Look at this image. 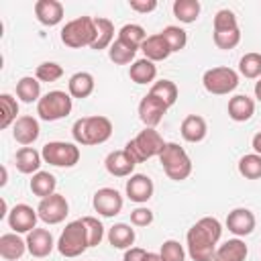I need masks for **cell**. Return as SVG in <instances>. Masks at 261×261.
I'll use <instances>...</instances> for the list:
<instances>
[{
  "label": "cell",
  "mask_w": 261,
  "mask_h": 261,
  "mask_svg": "<svg viewBox=\"0 0 261 261\" xmlns=\"http://www.w3.org/2000/svg\"><path fill=\"white\" fill-rule=\"evenodd\" d=\"M222 237V224L214 216H204L196 224L190 226L186 234L188 255L194 261H212L218 241Z\"/></svg>",
  "instance_id": "obj_1"
},
{
  "label": "cell",
  "mask_w": 261,
  "mask_h": 261,
  "mask_svg": "<svg viewBox=\"0 0 261 261\" xmlns=\"http://www.w3.org/2000/svg\"><path fill=\"white\" fill-rule=\"evenodd\" d=\"M71 137L77 145L92 147L102 145L112 137V122L106 116L94 114V116H82L71 126Z\"/></svg>",
  "instance_id": "obj_2"
},
{
  "label": "cell",
  "mask_w": 261,
  "mask_h": 261,
  "mask_svg": "<svg viewBox=\"0 0 261 261\" xmlns=\"http://www.w3.org/2000/svg\"><path fill=\"white\" fill-rule=\"evenodd\" d=\"M165 141L163 137L155 130V128H149L145 126V130H141L135 139H130L126 145H124V151L133 157L135 163H143L151 157H159L161 151L165 149Z\"/></svg>",
  "instance_id": "obj_3"
},
{
  "label": "cell",
  "mask_w": 261,
  "mask_h": 261,
  "mask_svg": "<svg viewBox=\"0 0 261 261\" xmlns=\"http://www.w3.org/2000/svg\"><path fill=\"white\" fill-rule=\"evenodd\" d=\"M59 37H61V43L69 49L92 47L96 39V22L92 16H77L63 24Z\"/></svg>",
  "instance_id": "obj_4"
},
{
  "label": "cell",
  "mask_w": 261,
  "mask_h": 261,
  "mask_svg": "<svg viewBox=\"0 0 261 261\" xmlns=\"http://www.w3.org/2000/svg\"><path fill=\"white\" fill-rule=\"evenodd\" d=\"M159 163H161L165 175L173 181H184L192 173V159L186 153V149L179 147L177 143H167L165 145V149L159 155Z\"/></svg>",
  "instance_id": "obj_5"
},
{
  "label": "cell",
  "mask_w": 261,
  "mask_h": 261,
  "mask_svg": "<svg viewBox=\"0 0 261 261\" xmlns=\"http://www.w3.org/2000/svg\"><path fill=\"white\" fill-rule=\"evenodd\" d=\"M214 31H212V39H214V45L218 49H234L239 43H241V29H239V22H237V16L232 10L228 8H222L214 14Z\"/></svg>",
  "instance_id": "obj_6"
},
{
  "label": "cell",
  "mask_w": 261,
  "mask_h": 261,
  "mask_svg": "<svg viewBox=\"0 0 261 261\" xmlns=\"http://www.w3.org/2000/svg\"><path fill=\"white\" fill-rule=\"evenodd\" d=\"M73 98L69 96V92L63 90H51L47 94L41 96V100L37 102V114L41 120L45 122H55L65 118L71 108H73Z\"/></svg>",
  "instance_id": "obj_7"
},
{
  "label": "cell",
  "mask_w": 261,
  "mask_h": 261,
  "mask_svg": "<svg viewBox=\"0 0 261 261\" xmlns=\"http://www.w3.org/2000/svg\"><path fill=\"white\" fill-rule=\"evenodd\" d=\"M86 249H90V245H88V232H86L82 218L67 222L57 239V251L63 257L73 259V257H80Z\"/></svg>",
  "instance_id": "obj_8"
},
{
  "label": "cell",
  "mask_w": 261,
  "mask_h": 261,
  "mask_svg": "<svg viewBox=\"0 0 261 261\" xmlns=\"http://www.w3.org/2000/svg\"><path fill=\"white\" fill-rule=\"evenodd\" d=\"M202 84L206 88V92L214 94V96H224L237 90L239 86V73L232 67H210L204 71L202 75Z\"/></svg>",
  "instance_id": "obj_9"
},
{
  "label": "cell",
  "mask_w": 261,
  "mask_h": 261,
  "mask_svg": "<svg viewBox=\"0 0 261 261\" xmlns=\"http://www.w3.org/2000/svg\"><path fill=\"white\" fill-rule=\"evenodd\" d=\"M43 161L55 167H73L80 161V147L75 143L65 141H49L41 149Z\"/></svg>",
  "instance_id": "obj_10"
},
{
  "label": "cell",
  "mask_w": 261,
  "mask_h": 261,
  "mask_svg": "<svg viewBox=\"0 0 261 261\" xmlns=\"http://www.w3.org/2000/svg\"><path fill=\"white\" fill-rule=\"evenodd\" d=\"M37 214L45 224H59L65 220V216L69 214V204L65 200L63 194H51L47 198H43L37 206Z\"/></svg>",
  "instance_id": "obj_11"
},
{
  "label": "cell",
  "mask_w": 261,
  "mask_h": 261,
  "mask_svg": "<svg viewBox=\"0 0 261 261\" xmlns=\"http://www.w3.org/2000/svg\"><path fill=\"white\" fill-rule=\"evenodd\" d=\"M122 204H124V200H122L120 192L114 190V188H100V190H96V194L92 198L94 210L100 216H106V218H112V216L120 214Z\"/></svg>",
  "instance_id": "obj_12"
},
{
  "label": "cell",
  "mask_w": 261,
  "mask_h": 261,
  "mask_svg": "<svg viewBox=\"0 0 261 261\" xmlns=\"http://www.w3.org/2000/svg\"><path fill=\"white\" fill-rule=\"evenodd\" d=\"M6 220H8V226H10L14 232L22 234V232H31L33 228H37L39 214H37V210H35L33 206H29V204H16V206L10 208Z\"/></svg>",
  "instance_id": "obj_13"
},
{
  "label": "cell",
  "mask_w": 261,
  "mask_h": 261,
  "mask_svg": "<svg viewBox=\"0 0 261 261\" xmlns=\"http://www.w3.org/2000/svg\"><path fill=\"white\" fill-rule=\"evenodd\" d=\"M124 192H126V198L135 204H145L153 198V192H155V186H153V179L145 173H133L128 179H126V186H124Z\"/></svg>",
  "instance_id": "obj_14"
},
{
  "label": "cell",
  "mask_w": 261,
  "mask_h": 261,
  "mask_svg": "<svg viewBox=\"0 0 261 261\" xmlns=\"http://www.w3.org/2000/svg\"><path fill=\"white\" fill-rule=\"evenodd\" d=\"M165 112H167V104H163V102H161L159 98H155L153 94L143 96L141 102H139V118H141V122H143L145 126H149V128H155V126L163 120Z\"/></svg>",
  "instance_id": "obj_15"
},
{
  "label": "cell",
  "mask_w": 261,
  "mask_h": 261,
  "mask_svg": "<svg viewBox=\"0 0 261 261\" xmlns=\"http://www.w3.org/2000/svg\"><path fill=\"white\" fill-rule=\"evenodd\" d=\"M24 241H27V251L33 257H37V259L49 257V253L57 245L53 241V234L47 228H33L31 232H27V239Z\"/></svg>",
  "instance_id": "obj_16"
},
{
  "label": "cell",
  "mask_w": 261,
  "mask_h": 261,
  "mask_svg": "<svg viewBox=\"0 0 261 261\" xmlns=\"http://www.w3.org/2000/svg\"><path fill=\"white\" fill-rule=\"evenodd\" d=\"M255 214L249 208H234L226 216V228L239 239L251 234L255 230Z\"/></svg>",
  "instance_id": "obj_17"
},
{
  "label": "cell",
  "mask_w": 261,
  "mask_h": 261,
  "mask_svg": "<svg viewBox=\"0 0 261 261\" xmlns=\"http://www.w3.org/2000/svg\"><path fill=\"white\" fill-rule=\"evenodd\" d=\"M135 161L133 157L124 151V149H118V151H110L104 159V167L110 175L114 177H130L133 171H135Z\"/></svg>",
  "instance_id": "obj_18"
},
{
  "label": "cell",
  "mask_w": 261,
  "mask_h": 261,
  "mask_svg": "<svg viewBox=\"0 0 261 261\" xmlns=\"http://www.w3.org/2000/svg\"><path fill=\"white\" fill-rule=\"evenodd\" d=\"M39 135H41V126H39V120L35 116H29V114L18 116V120L12 124V137H14V141L20 143V145H24V147L33 145L39 139Z\"/></svg>",
  "instance_id": "obj_19"
},
{
  "label": "cell",
  "mask_w": 261,
  "mask_h": 261,
  "mask_svg": "<svg viewBox=\"0 0 261 261\" xmlns=\"http://www.w3.org/2000/svg\"><path fill=\"white\" fill-rule=\"evenodd\" d=\"M63 4L59 0H37L35 2V16L45 27H55L63 20Z\"/></svg>",
  "instance_id": "obj_20"
},
{
  "label": "cell",
  "mask_w": 261,
  "mask_h": 261,
  "mask_svg": "<svg viewBox=\"0 0 261 261\" xmlns=\"http://www.w3.org/2000/svg\"><path fill=\"white\" fill-rule=\"evenodd\" d=\"M249 255V247L245 245L243 239H228L222 245L216 247V253L212 261H245Z\"/></svg>",
  "instance_id": "obj_21"
},
{
  "label": "cell",
  "mask_w": 261,
  "mask_h": 261,
  "mask_svg": "<svg viewBox=\"0 0 261 261\" xmlns=\"http://www.w3.org/2000/svg\"><path fill=\"white\" fill-rule=\"evenodd\" d=\"M41 163L43 155L33 147H20L14 155V165L24 175H35L37 171H41Z\"/></svg>",
  "instance_id": "obj_22"
},
{
  "label": "cell",
  "mask_w": 261,
  "mask_h": 261,
  "mask_svg": "<svg viewBox=\"0 0 261 261\" xmlns=\"http://www.w3.org/2000/svg\"><path fill=\"white\" fill-rule=\"evenodd\" d=\"M179 133H181V137H184L188 143H200V141H204L206 135H208V124H206V120H204L200 114H188V116L181 120Z\"/></svg>",
  "instance_id": "obj_23"
},
{
  "label": "cell",
  "mask_w": 261,
  "mask_h": 261,
  "mask_svg": "<svg viewBox=\"0 0 261 261\" xmlns=\"http://www.w3.org/2000/svg\"><path fill=\"white\" fill-rule=\"evenodd\" d=\"M226 110L234 122H247L255 114V100L249 98L247 94H237L228 100Z\"/></svg>",
  "instance_id": "obj_24"
},
{
  "label": "cell",
  "mask_w": 261,
  "mask_h": 261,
  "mask_svg": "<svg viewBox=\"0 0 261 261\" xmlns=\"http://www.w3.org/2000/svg\"><path fill=\"white\" fill-rule=\"evenodd\" d=\"M27 241L18 237V232H4L0 237V257L6 261H16L24 255Z\"/></svg>",
  "instance_id": "obj_25"
},
{
  "label": "cell",
  "mask_w": 261,
  "mask_h": 261,
  "mask_svg": "<svg viewBox=\"0 0 261 261\" xmlns=\"http://www.w3.org/2000/svg\"><path fill=\"white\" fill-rule=\"evenodd\" d=\"M141 51L145 53V59L149 61H163L171 55V49L169 45L165 43V39L161 37V33H155V35H149L145 39V43L141 45Z\"/></svg>",
  "instance_id": "obj_26"
},
{
  "label": "cell",
  "mask_w": 261,
  "mask_h": 261,
  "mask_svg": "<svg viewBox=\"0 0 261 261\" xmlns=\"http://www.w3.org/2000/svg\"><path fill=\"white\" fill-rule=\"evenodd\" d=\"M94 88H96V82H94V75H92L90 71H77V73H73V75L69 77V82H67V92H69V96H71V98H80V100L92 96Z\"/></svg>",
  "instance_id": "obj_27"
},
{
  "label": "cell",
  "mask_w": 261,
  "mask_h": 261,
  "mask_svg": "<svg viewBox=\"0 0 261 261\" xmlns=\"http://www.w3.org/2000/svg\"><path fill=\"white\" fill-rule=\"evenodd\" d=\"M128 77L139 84V86H145V84H155V77H157V65L149 59H135L130 63V69H128Z\"/></svg>",
  "instance_id": "obj_28"
},
{
  "label": "cell",
  "mask_w": 261,
  "mask_h": 261,
  "mask_svg": "<svg viewBox=\"0 0 261 261\" xmlns=\"http://www.w3.org/2000/svg\"><path fill=\"white\" fill-rule=\"evenodd\" d=\"M135 228H130V224L124 222H116L108 228V243L114 249H130V245L135 243Z\"/></svg>",
  "instance_id": "obj_29"
},
{
  "label": "cell",
  "mask_w": 261,
  "mask_h": 261,
  "mask_svg": "<svg viewBox=\"0 0 261 261\" xmlns=\"http://www.w3.org/2000/svg\"><path fill=\"white\" fill-rule=\"evenodd\" d=\"M94 22H96V39H94L90 49H94V51L108 49L114 43V24H112V20H108L104 16H98V18H94Z\"/></svg>",
  "instance_id": "obj_30"
},
{
  "label": "cell",
  "mask_w": 261,
  "mask_h": 261,
  "mask_svg": "<svg viewBox=\"0 0 261 261\" xmlns=\"http://www.w3.org/2000/svg\"><path fill=\"white\" fill-rule=\"evenodd\" d=\"M29 188H31V192H33L35 196H39V198L43 200V198H47V196L55 194L57 179H55V175H53V173H49V171H37V173L31 177Z\"/></svg>",
  "instance_id": "obj_31"
},
{
  "label": "cell",
  "mask_w": 261,
  "mask_h": 261,
  "mask_svg": "<svg viewBox=\"0 0 261 261\" xmlns=\"http://www.w3.org/2000/svg\"><path fill=\"white\" fill-rule=\"evenodd\" d=\"M171 10H173V16L179 22L192 24V22L198 20L200 10H202V4L198 0H175L173 6H171Z\"/></svg>",
  "instance_id": "obj_32"
},
{
  "label": "cell",
  "mask_w": 261,
  "mask_h": 261,
  "mask_svg": "<svg viewBox=\"0 0 261 261\" xmlns=\"http://www.w3.org/2000/svg\"><path fill=\"white\" fill-rule=\"evenodd\" d=\"M16 96L20 102L31 104L41 100V82L33 75H24L16 82Z\"/></svg>",
  "instance_id": "obj_33"
},
{
  "label": "cell",
  "mask_w": 261,
  "mask_h": 261,
  "mask_svg": "<svg viewBox=\"0 0 261 261\" xmlns=\"http://www.w3.org/2000/svg\"><path fill=\"white\" fill-rule=\"evenodd\" d=\"M118 41H122L124 45H128L130 49H141V45L145 43V39H147V33H145V29L141 27V24H135V22H128V24H124V27H120V31H118V37H116Z\"/></svg>",
  "instance_id": "obj_34"
},
{
  "label": "cell",
  "mask_w": 261,
  "mask_h": 261,
  "mask_svg": "<svg viewBox=\"0 0 261 261\" xmlns=\"http://www.w3.org/2000/svg\"><path fill=\"white\" fill-rule=\"evenodd\" d=\"M149 94H153L155 98H159V100H161L163 104H167V108H169V106L175 104L179 90H177V86H175L171 80H159V82H155V84L151 86Z\"/></svg>",
  "instance_id": "obj_35"
},
{
  "label": "cell",
  "mask_w": 261,
  "mask_h": 261,
  "mask_svg": "<svg viewBox=\"0 0 261 261\" xmlns=\"http://www.w3.org/2000/svg\"><path fill=\"white\" fill-rule=\"evenodd\" d=\"M239 73L245 75L247 80H259L261 77V53L257 51L245 53L239 59Z\"/></svg>",
  "instance_id": "obj_36"
},
{
  "label": "cell",
  "mask_w": 261,
  "mask_h": 261,
  "mask_svg": "<svg viewBox=\"0 0 261 261\" xmlns=\"http://www.w3.org/2000/svg\"><path fill=\"white\" fill-rule=\"evenodd\" d=\"M239 173L245 179H261V155L247 153L239 159Z\"/></svg>",
  "instance_id": "obj_37"
},
{
  "label": "cell",
  "mask_w": 261,
  "mask_h": 261,
  "mask_svg": "<svg viewBox=\"0 0 261 261\" xmlns=\"http://www.w3.org/2000/svg\"><path fill=\"white\" fill-rule=\"evenodd\" d=\"M0 110H2V116H0V128H8L10 124H14L18 118V102L16 98H12L10 94H0Z\"/></svg>",
  "instance_id": "obj_38"
},
{
  "label": "cell",
  "mask_w": 261,
  "mask_h": 261,
  "mask_svg": "<svg viewBox=\"0 0 261 261\" xmlns=\"http://www.w3.org/2000/svg\"><path fill=\"white\" fill-rule=\"evenodd\" d=\"M161 37L165 39V43L169 45L171 53L175 51H181L186 45H188V33L181 29V27H175V24H169L161 31Z\"/></svg>",
  "instance_id": "obj_39"
},
{
  "label": "cell",
  "mask_w": 261,
  "mask_h": 261,
  "mask_svg": "<svg viewBox=\"0 0 261 261\" xmlns=\"http://www.w3.org/2000/svg\"><path fill=\"white\" fill-rule=\"evenodd\" d=\"M135 55H137V51L130 49L128 45H124V43L118 41V39L108 47V57H110V61L116 63V65H126V63H130V61H135Z\"/></svg>",
  "instance_id": "obj_40"
},
{
  "label": "cell",
  "mask_w": 261,
  "mask_h": 261,
  "mask_svg": "<svg viewBox=\"0 0 261 261\" xmlns=\"http://www.w3.org/2000/svg\"><path fill=\"white\" fill-rule=\"evenodd\" d=\"M61 75H63V67L59 63H55V61H43L35 69V77L39 82H47V84L49 82H57Z\"/></svg>",
  "instance_id": "obj_41"
},
{
  "label": "cell",
  "mask_w": 261,
  "mask_h": 261,
  "mask_svg": "<svg viewBox=\"0 0 261 261\" xmlns=\"http://www.w3.org/2000/svg\"><path fill=\"white\" fill-rule=\"evenodd\" d=\"M82 222H84L86 232H88V245L90 247H98L102 243V239H104V226H102V222L98 218H94V216H84Z\"/></svg>",
  "instance_id": "obj_42"
},
{
  "label": "cell",
  "mask_w": 261,
  "mask_h": 261,
  "mask_svg": "<svg viewBox=\"0 0 261 261\" xmlns=\"http://www.w3.org/2000/svg\"><path fill=\"white\" fill-rule=\"evenodd\" d=\"M159 255L163 257V261H184L186 259V249L179 245V241L167 239V241H163V245L159 249Z\"/></svg>",
  "instance_id": "obj_43"
},
{
  "label": "cell",
  "mask_w": 261,
  "mask_h": 261,
  "mask_svg": "<svg viewBox=\"0 0 261 261\" xmlns=\"http://www.w3.org/2000/svg\"><path fill=\"white\" fill-rule=\"evenodd\" d=\"M153 222V212L145 206H139L130 212V224L133 226H149Z\"/></svg>",
  "instance_id": "obj_44"
},
{
  "label": "cell",
  "mask_w": 261,
  "mask_h": 261,
  "mask_svg": "<svg viewBox=\"0 0 261 261\" xmlns=\"http://www.w3.org/2000/svg\"><path fill=\"white\" fill-rule=\"evenodd\" d=\"M128 6H130V10H135V12L147 14V12H153V10L157 8V0H130Z\"/></svg>",
  "instance_id": "obj_45"
},
{
  "label": "cell",
  "mask_w": 261,
  "mask_h": 261,
  "mask_svg": "<svg viewBox=\"0 0 261 261\" xmlns=\"http://www.w3.org/2000/svg\"><path fill=\"white\" fill-rule=\"evenodd\" d=\"M147 253H149V251H145V249H141V247H130V249L124 251L122 261H145V259H147Z\"/></svg>",
  "instance_id": "obj_46"
},
{
  "label": "cell",
  "mask_w": 261,
  "mask_h": 261,
  "mask_svg": "<svg viewBox=\"0 0 261 261\" xmlns=\"http://www.w3.org/2000/svg\"><path fill=\"white\" fill-rule=\"evenodd\" d=\"M251 147H253V153L261 155V130L253 135V139H251Z\"/></svg>",
  "instance_id": "obj_47"
},
{
  "label": "cell",
  "mask_w": 261,
  "mask_h": 261,
  "mask_svg": "<svg viewBox=\"0 0 261 261\" xmlns=\"http://www.w3.org/2000/svg\"><path fill=\"white\" fill-rule=\"evenodd\" d=\"M145 261H163V257H161L159 253H151V251H149V253H147V259H145Z\"/></svg>",
  "instance_id": "obj_48"
},
{
  "label": "cell",
  "mask_w": 261,
  "mask_h": 261,
  "mask_svg": "<svg viewBox=\"0 0 261 261\" xmlns=\"http://www.w3.org/2000/svg\"><path fill=\"white\" fill-rule=\"evenodd\" d=\"M255 98L261 102V77L257 80V84H255Z\"/></svg>",
  "instance_id": "obj_49"
},
{
  "label": "cell",
  "mask_w": 261,
  "mask_h": 261,
  "mask_svg": "<svg viewBox=\"0 0 261 261\" xmlns=\"http://www.w3.org/2000/svg\"><path fill=\"white\" fill-rule=\"evenodd\" d=\"M6 177H8V173H6V167H2V179H0V186H6V181H8Z\"/></svg>",
  "instance_id": "obj_50"
}]
</instances>
